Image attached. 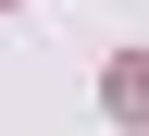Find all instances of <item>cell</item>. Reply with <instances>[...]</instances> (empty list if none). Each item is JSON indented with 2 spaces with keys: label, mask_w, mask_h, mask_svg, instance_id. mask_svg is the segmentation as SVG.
<instances>
[{
  "label": "cell",
  "mask_w": 149,
  "mask_h": 136,
  "mask_svg": "<svg viewBox=\"0 0 149 136\" xmlns=\"http://www.w3.org/2000/svg\"><path fill=\"white\" fill-rule=\"evenodd\" d=\"M112 111H124V124H149V62H112Z\"/></svg>",
  "instance_id": "1"
}]
</instances>
